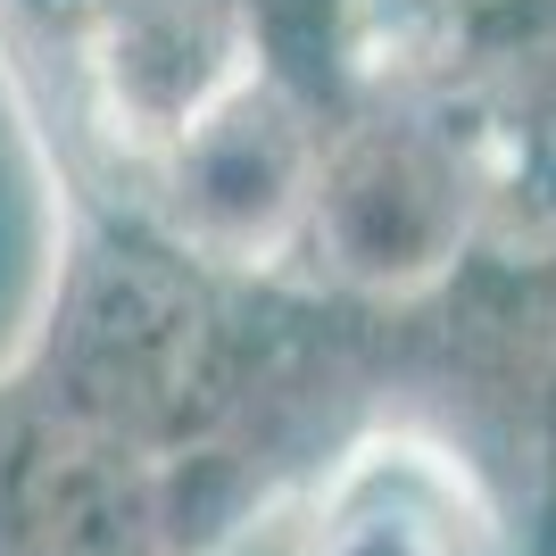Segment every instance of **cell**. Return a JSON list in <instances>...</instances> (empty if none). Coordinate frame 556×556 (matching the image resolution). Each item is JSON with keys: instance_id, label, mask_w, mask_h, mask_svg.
<instances>
[{"instance_id": "6da1fadb", "label": "cell", "mask_w": 556, "mask_h": 556, "mask_svg": "<svg viewBox=\"0 0 556 556\" xmlns=\"http://www.w3.org/2000/svg\"><path fill=\"white\" fill-rule=\"evenodd\" d=\"M50 200V291L0 366V556H216L407 424V307L216 266L67 175Z\"/></svg>"}, {"instance_id": "7a4b0ae2", "label": "cell", "mask_w": 556, "mask_h": 556, "mask_svg": "<svg viewBox=\"0 0 556 556\" xmlns=\"http://www.w3.org/2000/svg\"><path fill=\"white\" fill-rule=\"evenodd\" d=\"M490 523L498 507L457 448L416 424H382L325 473L300 556H473Z\"/></svg>"}]
</instances>
